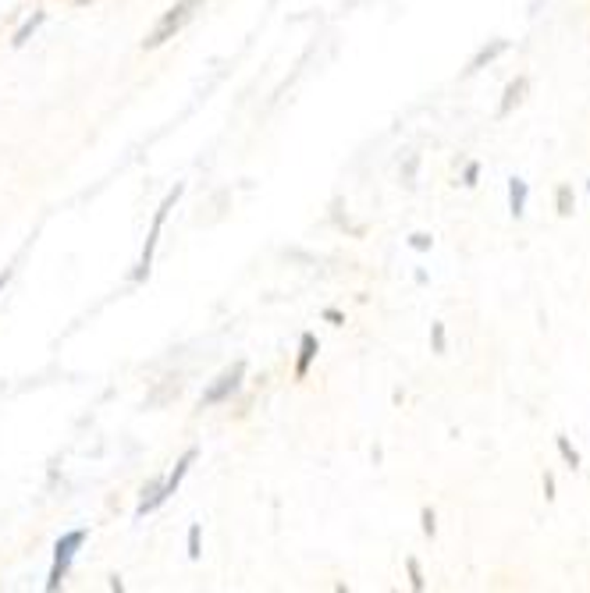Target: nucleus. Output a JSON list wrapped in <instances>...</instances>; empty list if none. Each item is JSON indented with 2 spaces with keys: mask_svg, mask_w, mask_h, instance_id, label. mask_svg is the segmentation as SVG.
I'll list each match as a JSON object with an SVG mask.
<instances>
[{
  "mask_svg": "<svg viewBox=\"0 0 590 593\" xmlns=\"http://www.w3.org/2000/svg\"><path fill=\"white\" fill-rule=\"evenodd\" d=\"M86 540H89V530H68V533L57 537V544H53V562H50V573H46L43 590L57 593L64 587V580L71 576V565H75L78 551L86 548Z\"/></svg>",
  "mask_w": 590,
  "mask_h": 593,
  "instance_id": "nucleus-1",
  "label": "nucleus"
},
{
  "mask_svg": "<svg viewBox=\"0 0 590 593\" xmlns=\"http://www.w3.org/2000/svg\"><path fill=\"white\" fill-rule=\"evenodd\" d=\"M203 4H207V0H175V4L157 18V25H153L150 36L143 39V46H146V50H157V46L171 43V39L203 11Z\"/></svg>",
  "mask_w": 590,
  "mask_h": 593,
  "instance_id": "nucleus-2",
  "label": "nucleus"
},
{
  "mask_svg": "<svg viewBox=\"0 0 590 593\" xmlns=\"http://www.w3.org/2000/svg\"><path fill=\"white\" fill-rule=\"evenodd\" d=\"M182 192H185V185H175V189L164 196V203L157 207L153 224H150V235H146L143 253H139V264H135V271H132V281H135V285H143V281L150 278V271H153V256H157V246H160V232H164V224H168V214H171L175 203L182 199Z\"/></svg>",
  "mask_w": 590,
  "mask_h": 593,
  "instance_id": "nucleus-3",
  "label": "nucleus"
},
{
  "mask_svg": "<svg viewBox=\"0 0 590 593\" xmlns=\"http://www.w3.org/2000/svg\"><path fill=\"white\" fill-rule=\"evenodd\" d=\"M242 380H246V362H232L228 370H221L207 387H203V398H200V405L203 409H214V405H225V402H232L235 394H239V387H242Z\"/></svg>",
  "mask_w": 590,
  "mask_h": 593,
  "instance_id": "nucleus-4",
  "label": "nucleus"
},
{
  "mask_svg": "<svg viewBox=\"0 0 590 593\" xmlns=\"http://www.w3.org/2000/svg\"><path fill=\"white\" fill-rule=\"evenodd\" d=\"M509 46H512V43H509V39H502V36H498V39H488V43H484V46H480V50L470 57V64L463 68V78H470V75L484 71L488 64H495L502 53H509Z\"/></svg>",
  "mask_w": 590,
  "mask_h": 593,
  "instance_id": "nucleus-5",
  "label": "nucleus"
},
{
  "mask_svg": "<svg viewBox=\"0 0 590 593\" xmlns=\"http://www.w3.org/2000/svg\"><path fill=\"white\" fill-rule=\"evenodd\" d=\"M527 89H530V78L527 75H516L509 85H505V93H502V103H498V121H505L520 103H523V96H527Z\"/></svg>",
  "mask_w": 590,
  "mask_h": 593,
  "instance_id": "nucleus-6",
  "label": "nucleus"
},
{
  "mask_svg": "<svg viewBox=\"0 0 590 593\" xmlns=\"http://www.w3.org/2000/svg\"><path fill=\"white\" fill-rule=\"evenodd\" d=\"M196 459H200V448H189V451L175 462V469L164 476V483H160V487H164V498H168V501L178 494V487H182V480L189 476V469H193V462H196Z\"/></svg>",
  "mask_w": 590,
  "mask_h": 593,
  "instance_id": "nucleus-7",
  "label": "nucleus"
},
{
  "mask_svg": "<svg viewBox=\"0 0 590 593\" xmlns=\"http://www.w3.org/2000/svg\"><path fill=\"white\" fill-rule=\"evenodd\" d=\"M316 352H320V341H316V334H302L299 337V355H295V380H306L309 377V366L316 362Z\"/></svg>",
  "mask_w": 590,
  "mask_h": 593,
  "instance_id": "nucleus-8",
  "label": "nucleus"
},
{
  "mask_svg": "<svg viewBox=\"0 0 590 593\" xmlns=\"http://www.w3.org/2000/svg\"><path fill=\"white\" fill-rule=\"evenodd\" d=\"M527 199H530V182L520 178V175H512L509 178V214H512V221L527 217Z\"/></svg>",
  "mask_w": 590,
  "mask_h": 593,
  "instance_id": "nucleus-9",
  "label": "nucleus"
},
{
  "mask_svg": "<svg viewBox=\"0 0 590 593\" xmlns=\"http://www.w3.org/2000/svg\"><path fill=\"white\" fill-rule=\"evenodd\" d=\"M43 21H46V11H32V14L18 25V32H14V39H11V43H14V50H21V46H25V43H29L39 28H43Z\"/></svg>",
  "mask_w": 590,
  "mask_h": 593,
  "instance_id": "nucleus-10",
  "label": "nucleus"
},
{
  "mask_svg": "<svg viewBox=\"0 0 590 593\" xmlns=\"http://www.w3.org/2000/svg\"><path fill=\"white\" fill-rule=\"evenodd\" d=\"M555 214H559V217H573V214H577V192H573L570 182H562V185L555 189Z\"/></svg>",
  "mask_w": 590,
  "mask_h": 593,
  "instance_id": "nucleus-11",
  "label": "nucleus"
},
{
  "mask_svg": "<svg viewBox=\"0 0 590 593\" xmlns=\"http://www.w3.org/2000/svg\"><path fill=\"white\" fill-rule=\"evenodd\" d=\"M555 451H559V459L570 466V469H580L584 466V459H580V451L573 448V441L566 437V434H555Z\"/></svg>",
  "mask_w": 590,
  "mask_h": 593,
  "instance_id": "nucleus-12",
  "label": "nucleus"
},
{
  "mask_svg": "<svg viewBox=\"0 0 590 593\" xmlns=\"http://www.w3.org/2000/svg\"><path fill=\"white\" fill-rule=\"evenodd\" d=\"M185 551H189V562H200V558H203V530H200V523L189 526V533H185Z\"/></svg>",
  "mask_w": 590,
  "mask_h": 593,
  "instance_id": "nucleus-13",
  "label": "nucleus"
},
{
  "mask_svg": "<svg viewBox=\"0 0 590 593\" xmlns=\"http://www.w3.org/2000/svg\"><path fill=\"white\" fill-rule=\"evenodd\" d=\"M406 576H409V587L416 593H423L427 590V576H423V569H420V558H406Z\"/></svg>",
  "mask_w": 590,
  "mask_h": 593,
  "instance_id": "nucleus-14",
  "label": "nucleus"
},
{
  "mask_svg": "<svg viewBox=\"0 0 590 593\" xmlns=\"http://www.w3.org/2000/svg\"><path fill=\"white\" fill-rule=\"evenodd\" d=\"M430 348H434V355H445V352H448V334H445V323H441V320L430 323Z\"/></svg>",
  "mask_w": 590,
  "mask_h": 593,
  "instance_id": "nucleus-15",
  "label": "nucleus"
},
{
  "mask_svg": "<svg viewBox=\"0 0 590 593\" xmlns=\"http://www.w3.org/2000/svg\"><path fill=\"white\" fill-rule=\"evenodd\" d=\"M420 530H423L427 540L438 537V516H434V508H420Z\"/></svg>",
  "mask_w": 590,
  "mask_h": 593,
  "instance_id": "nucleus-16",
  "label": "nucleus"
},
{
  "mask_svg": "<svg viewBox=\"0 0 590 593\" xmlns=\"http://www.w3.org/2000/svg\"><path fill=\"white\" fill-rule=\"evenodd\" d=\"M409 249H413V253H430V249H434V239H430L427 232H413V235H409Z\"/></svg>",
  "mask_w": 590,
  "mask_h": 593,
  "instance_id": "nucleus-17",
  "label": "nucleus"
},
{
  "mask_svg": "<svg viewBox=\"0 0 590 593\" xmlns=\"http://www.w3.org/2000/svg\"><path fill=\"white\" fill-rule=\"evenodd\" d=\"M477 182H480V160H470L463 167V189H477Z\"/></svg>",
  "mask_w": 590,
  "mask_h": 593,
  "instance_id": "nucleus-18",
  "label": "nucleus"
},
{
  "mask_svg": "<svg viewBox=\"0 0 590 593\" xmlns=\"http://www.w3.org/2000/svg\"><path fill=\"white\" fill-rule=\"evenodd\" d=\"M416 167H420V157L413 153V157L406 160V171H402V178H406V185H409V189L416 185Z\"/></svg>",
  "mask_w": 590,
  "mask_h": 593,
  "instance_id": "nucleus-19",
  "label": "nucleus"
},
{
  "mask_svg": "<svg viewBox=\"0 0 590 593\" xmlns=\"http://www.w3.org/2000/svg\"><path fill=\"white\" fill-rule=\"evenodd\" d=\"M555 498H559V487H555V473H552V469H545V501L552 505Z\"/></svg>",
  "mask_w": 590,
  "mask_h": 593,
  "instance_id": "nucleus-20",
  "label": "nucleus"
},
{
  "mask_svg": "<svg viewBox=\"0 0 590 593\" xmlns=\"http://www.w3.org/2000/svg\"><path fill=\"white\" fill-rule=\"evenodd\" d=\"M324 320H327V323H334V327H341V323H345V313H341V309H334V305H327V309H324Z\"/></svg>",
  "mask_w": 590,
  "mask_h": 593,
  "instance_id": "nucleus-21",
  "label": "nucleus"
},
{
  "mask_svg": "<svg viewBox=\"0 0 590 593\" xmlns=\"http://www.w3.org/2000/svg\"><path fill=\"white\" fill-rule=\"evenodd\" d=\"M11 278H14V267H4V271H0V296H4V288L11 285Z\"/></svg>",
  "mask_w": 590,
  "mask_h": 593,
  "instance_id": "nucleus-22",
  "label": "nucleus"
},
{
  "mask_svg": "<svg viewBox=\"0 0 590 593\" xmlns=\"http://www.w3.org/2000/svg\"><path fill=\"white\" fill-rule=\"evenodd\" d=\"M75 4H78V7H86V4H93V0H75Z\"/></svg>",
  "mask_w": 590,
  "mask_h": 593,
  "instance_id": "nucleus-23",
  "label": "nucleus"
},
{
  "mask_svg": "<svg viewBox=\"0 0 590 593\" xmlns=\"http://www.w3.org/2000/svg\"><path fill=\"white\" fill-rule=\"evenodd\" d=\"M587 196H590V178H587Z\"/></svg>",
  "mask_w": 590,
  "mask_h": 593,
  "instance_id": "nucleus-24",
  "label": "nucleus"
},
{
  "mask_svg": "<svg viewBox=\"0 0 590 593\" xmlns=\"http://www.w3.org/2000/svg\"><path fill=\"white\" fill-rule=\"evenodd\" d=\"M587 480H590V473H587Z\"/></svg>",
  "mask_w": 590,
  "mask_h": 593,
  "instance_id": "nucleus-25",
  "label": "nucleus"
}]
</instances>
